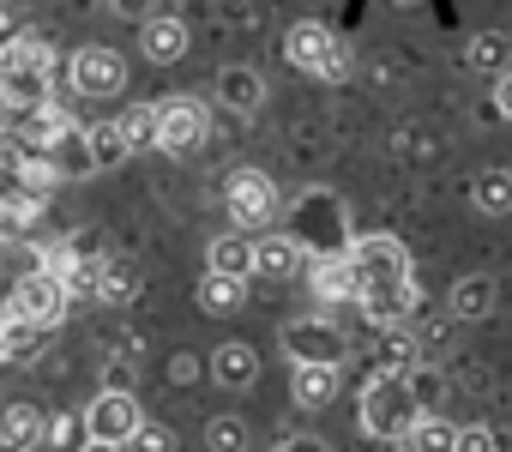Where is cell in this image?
<instances>
[{
	"mask_svg": "<svg viewBox=\"0 0 512 452\" xmlns=\"http://www.w3.org/2000/svg\"><path fill=\"white\" fill-rule=\"evenodd\" d=\"M0 103H7V115H31L55 103V55L37 31L13 37L0 55Z\"/></svg>",
	"mask_w": 512,
	"mask_h": 452,
	"instance_id": "cell-1",
	"label": "cell"
},
{
	"mask_svg": "<svg viewBox=\"0 0 512 452\" xmlns=\"http://www.w3.org/2000/svg\"><path fill=\"white\" fill-rule=\"evenodd\" d=\"M422 416H428V410H422V398H416V380H410V374L386 368V374H374V380H368V392H362V428H368L374 440H404Z\"/></svg>",
	"mask_w": 512,
	"mask_h": 452,
	"instance_id": "cell-2",
	"label": "cell"
},
{
	"mask_svg": "<svg viewBox=\"0 0 512 452\" xmlns=\"http://www.w3.org/2000/svg\"><path fill=\"white\" fill-rule=\"evenodd\" d=\"M290 236H296L314 260H332V254H350V248H356V242H344V205H338L326 187H314V193L296 199Z\"/></svg>",
	"mask_w": 512,
	"mask_h": 452,
	"instance_id": "cell-3",
	"label": "cell"
},
{
	"mask_svg": "<svg viewBox=\"0 0 512 452\" xmlns=\"http://www.w3.org/2000/svg\"><path fill=\"white\" fill-rule=\"evenodd\" d=\"M67 308H73V290H67L61 272H19V284H13V296H7V314L37 320V326H61Z\"/></svg>",
	"mask_w": 512,
	"mask_h": 452,
	"instance_id": "cell-4",
	"label": "cell"
},
{
	"mask_svg": "<svg viewBox=\"0 0 512 452\" xmlns=\"http://www.w3.org/2000/svg\"><path fill=\"white\" fill-rule=\"evenodd\" d=\"M67 79H73V91H79L85 103H109V97L127 91V55H115V49H103V43H85V49L73 55V67H67Z\"/></svg>",
	"mask_w": 512,
	"mask_h": 452,
	"instance_id": "cell-5",
	"label": "cell"
},
{
	"mask_svg": "<svg viewBox=\"0 0 512 452\" xmlns=\"http://www.w3.org/2000/svg\"><path fill=\"white\" fill-rule=\"evenodd\" d=\"M284 356H290L296 368H344L350 338H344L332 320H290V326H284Z\"/></svg>",
	"mask_w": 512,
	"mask_h": 452,
	"instance_id": "cell-6",
	"label": "cell"
},
{
	"mask_svg": "<svg viewBox=\"0 0 512 452\" xmlns=\"http://www.w3.org/2000/svg\"><path fill=\"white\" fill-rule=\"evenodd\" d=\"M157 109H163V139H157V151H169V157H193V151L211 139V109H205L193 91L163 97Z\"/></svg>",
	"mask_w": 512,
	"mask_h": 452,
	"instance_id": "cell-7",
	"label": "cell"
},
{
	"mask_svg": "<svg viewBox=\"0 0 512 452\" xmlns=\"http://www.w3.org/2000/svg\"><path fill=\"white\" fill-rule=\"evenodd\" d=\"M223 205H229V223L247 236V230H260V223H272L278 187H272V175H260V169H235L229 187H223Z\"/></svg>",
	"mask_w": 512,
	"mask_h": 452,
	"instance_id": "cell-8",
	"label": "cell"
},
{
	"mask_svg": "<svg viewBox=\"0 0 512 452\" xmlns=\"http://www.w3.org/2000/svg\"><path fill=\"white\" fill-rule=\"evenodd\" d=\"M85 428H91V440H115V446H127V440L145 428L139 398H133V392H97V398L85 404Z\"/></svg>",
	"mask_w": 512,
	"mask_h": 452,
	"instance_id": "cell-9",
	"label": "cell"
},
{
	"mask_svg": "<svg viewBox=\"0 0 512 452\" xmlns=\"http://www.w3.org/2000/svg\"><path fill=\"white\" fill-rule=\"evenodd\" d=\"M350 260H356V272H362V296H368L374 284H398V278H410V254H404L398 236H362V242L350 248Z\"/></svg>",
	"mask_w": 512,
	"mask_h": 452,
	"instance_id": "cell-10",
	"label": "cell"
},
{
	"mask_svg": "<svg viewBox=\"0 0 512 452\" xmlns=\"http://www.w3.org/2000/svg\"><path fill=\"white\" fill-rule=\"evenodd\" d=\"M332 55H338V37H332L320 19H302V25H290V31H284V61H290L296 73H314V79H326Z\"/></svg>",
	"mask_w": 512,
	"mask_h": 452,
	"instance_id": "cell-11",
	"label": "cell"
},
{
	"mask_svg": "<svg viewBox=\"0 0 512 452\" xmlns=\"http://www.w3.org/2000/svg\"><path fill=\"white\" fill-rule=\"evenodd\" d=\"M308 290L320 302H362V272L350 254H332V260H308Z\"/></svg>",
	"mask_w": 512,
	"mask_h": 452,
	"instance_id": "cell-12",
	"label": "cell"
},
{
	"mask_svg": "<svg viewBox=\"0 0 512 452\" xmlns=\"http://www.w3.org/2000/svg\"><path fill=\"white\" fill-rule=\"evenodd\" d=\"M416 278H398V284H374L368 296H362V314L374 320V326H386V332H398L410 314H416Z\"/></svg>",
	"mask_w": 512,
	"mask_h": 452,
	"instance_id": "cell-13",
	"label": "cell"
},
{
	"mask_svg": "<svg viewBox=\"0 0 512 452\" xmlns=\"http://www.w3.org/2000/svg\"><path fill=\"white\" fill-rule=\"evenodd\" d=\"M205 272H217V278H253L260 272V242H247L241 230H229V236H217L211 248H205Z\"/></svg>",
	"mask_w": 512,
	"mask_h": 452,
	"instance_id": "cell-14",
	"label": "cell"
},
{
	"mask_svg": "<svg viewBox=\"0 0 512 452\" xmlns=\"http://www.w3.org/2000/svg\"><path fill=\"white\" fill-rule=\"evenodd\" d=\"M217 103H223L229 115H260L266 79L253 73V67H223V73H217Z\"/></svg>",
	"mask_w": 512,
	"mask_h": 452,
	"instance_id": "cell-15",
	"label": "cell"
},
{
	"mask_svg": "<svg viewBox=\"0 0 512 452\" xmlns=\"http://www.w3.org/2000/svg\"><path fill=\"white\" fill-rule=\"evenodd\" d=\"M139 49H145V61L175 67V61L187 55V25H181V19H145V25H139Z\"/></svg>",
	"mask_w": 512,
	"mask_h": 452,
	"instance_id": "cell-16",
	"label": "cell"
},
{
	"mask_svg": "<svg viewBox=\"0 0 512 452\" xmlns=\"http://www.w3.org/2000/svg\"><path fill=\"white\" fill-rule=\"evenodd\" d=\"M43 344H49V326L7 314V326H0V356H7L13 368H31V362L43 356Z\"/></svg>",
	"mask_w": 512,
	"mask_h": 452,
	"instance_id": "cell-17",
	"label": "cell"
},
{
	"mask_svg": "<svg viewBox=\"0 0 512 452\" xmlns=\"http://www.w3.org/2000/svg\"><path fill=\"white\" fill-rule=\"evenodd\" d=\"M211 374H217V386H223V392H247L253 380H260V356H253L247 344H217Z\"/></svg>",
	"mask_w": 512,
	"mask_h": 452,
	"instance_id": "cell-18",
	"label": "cell"
},
{
	"mask_svg": "<svg viewBox=\"0 0 512 452\" xmlns=\"http://www.w3.org/2000/svg\"><path fill=\"white\" fill-rule=\"evenodd\" d=\"M49 163H55V175H61V181H67V175H97L85 127H67V133H61V139L49 145Z\"/></svg>",
	"mask_w": 512,
	"mask_h": 452,
	"instance_id": "cell-19",
	"label": "cell"
},
{
	"mask_svg": "<svg viewBox=\"0 0 512 452\" xmlns=\"http://www.w3.org/2000/svg\"><path fill=\"white\" fill-rule=\"evenodd\" d=\"M398 452H458V428H452L446 416H434V410H428V416L398 440Z\"/></svg>",
	"mask_w": 512,
	"mask_h": 452,
	"instance_id": "cell-20",
	"label": "cell"
},
{
	"mask_svg": "<svg viewBox=\"0 0 512 452\" xmlns=\"http://www.w3.org/2000/svg\"><path fill=\"white\" fill-rule=\"evenodd\" d=\"M85 139H91V163H97V169H115V163H127V157H133V145H127L121 121H97V127H85Z\"/></svg>",
	"mask_w": 512,
	"mask_h": 452,
	"instance_id": "cell-21",
	"label": "cell"
},
{
	"mask_svg": "<svg viewBox=\"0 0 512 452\" xmlns=\"http://www.w3.org/2000/svg\"><path fill=\"white\" fill-rule=\"evenodd\" d=\"M302 242L296 236H260V278H290L302 266Z\"/></svg>",
	"mask_w": 512,
	"mask_h": 452,
	"instance_id": "cell-22",
	"label": "cell"
},
{
	"mask_svg": "<svg viewBox=\"0 0 512 452\" xmlns=\"http://www.w3.org/2000/svg\"><path fill=\"white\" fill-rule=\"evenodd\" d=\"M452 314L458 320H488L494 314V278H458L452 284Z\"/></svg>",
	"mask_w": 512,
	"mask_h": 452,
	"instance_id": "cell-23",
	"label": "cell"
},
{
	"mask_svg": "<svg viewBox=\"0 0 512 452\" xmlns=\"http://www.w3.org/2000/svg\"><path fill=\"white\" fill-rule=\"evenodd\" d=\"M290 392H296V404H302V410H326V404H332V392H338V368H296Z\"/></svg>",
	"mask_w": 512,
	"mask_h": 452,
	"instance_id": "cell-24",
	"label": "cell"
},
{
	"mask_svg": "<svg viewBox=\"0 0 512 452\" xmlns=\"http://www.w3.org/2000/svg\"><path fill=\"white\" fill-rule=\"evenodd\" d=\"M470 193H476V211L506 217V211H512V169H482Z\"/></svg>",
	"mask_w": 512,
	"mask_h": 452,
	"instance_id": "cell-25",
	"label": "cell"
},
{
	"mask_svg": "<svg viewBox=\"0 0 512 452\" xmlns=\"http://www.w3.org/2000/svg\"><path fill=\"white\" fill-rule=\"evenodd\" d=\"M121 133H127V145H133V151L157 145V139H163V109H157V103H133V109L121 115Z\"/></svg>",
	"mask_w": 512,
	"mask_h": 452,
	"instance_id": "cell-26",
	"label": "cell"
},
{
	"mask_svg": "<svg viewBox=\"0 0 512 452\" xmlns=\"http://www.w3.org/2000/svg\"><path fill=\"white\" fill-rule=\"evenodd\" d=\"M133 296H139V266H133V260H109V266H103V290H97V302L127 308Z\"/></svg>",
	"mask_w": 512,
	"mask_h": 452,
	"instance_id": "cell-27",
	"label": "cell"
},
{
	"mask_svg": "<svg viewBox=\"0 0 512 452\" xmlns=\"http://www.w3.org/2000/svg\"><path fill=\"white\" fill-rule=\"evenodd\" d=\"M241 302H247V284H241V278L205 272V284H199V308H205V314H235Z\"/></svg>",
	"mask_w": 512,
	"mask_h": 452,
	"instance_id": "cell-28",
	"label": "cell"
},
{
	"mask_svg": "<svg viewBox=\"0 0 512 452\" xmlns=\"http://www.w3.org/2000/svg\"><path fill=\"white\" fill-rule=\"evenodd\" d=\"M43 440H49V416H37L31 404H13V410H7V446L31 452V446H43Z\"/></svg>",
	"mask_w": 512,
	"mask_h": 452,
	"instance_id": "cell-29",
	"label": "cell"
},
{
	"mask_svg": "<svg viewBox=\"0 0 512 452\" xmlns=\"http://www.w3.org/2000/svg\"><path fill=\"white\" fill-rule=\"evenodd\" d=\"M506 49H512V43H506L500 31H482V37H470V67H476V73H500V79H506V73H512V67H506Z\"/></svg>",
	"mask_w": 512,
	"mask_h": 452,
	"instance_id": "cell-30",
	"label": "cell"
},
{
	"mask_svg": "<svg viewBox=\"0 0 512 452\" xmlns=\"http://www.w3.org/2000/svg\"><path fill=\"white\" fill-rule=\"evenodd\" d=\"M205 446L211 452H247V422L241 416H211L205 422Z\"/></svg>",
	"mask_w": 512,
	"mask_h": 452,
	"instance_id": "cell-31",
	"label": "cell"
},
{
	"mask_svg": "<svg viewBox=\"0 0 512 452\" xmlns=\"http://www.w3.org/2000/svg\"><path fill=\"white\" fill-rule=\"evenodd\" d=\"M37 211H43V199H37L31 187H13V193H7V230H13V242H19L25 223H37Z\"/></svg>",
	"mask_w": 512,
	"mask_h": 452,
	"instance_id": "cell-32",
	"label": "cell"
},
{
	"mask_svg": "<svg viewBox=\"0 0 512 452\" xmlns=\"http://www.w3.org/2000/svg\"><path fill=\"white\" fill-rule=\"evenodd\" d=\"M85 440H91L85 416H49V446H61V452H79Z\"/></svg>",
	"mask_w": 512,
	"mask_h": 452,
	"instance_id": "cell-33",
	"label": "cell"
},
{
	"mask_svg": "<svg viewBox=\"0 0 512 452\" xmlns=\"http://www.w3.org/2000/svg\"><path fill=\"white\" fill-rule=\"evenodd\" d=\"M127 452H181V446H175V434H169L163 422H145V428L127 440Z\"/></svg>",
	"mask_w": 512,
	"mask_h": 452,
	"instance_id": "cell-34",
	"label": "cell"
},
{
	"mask_svg": "<svg viewBox=\"0 0 512 452\" xmlns=\"http://www.w3.org/2000/svg\"><path fill=\"white\" fill-rule=\"evenodd\" d=\"M458 452H500V440H494V428L470 422V428H458Z\"/></svg>",
	"mask_w": 512,
	"mask_h": 452,
	"instance_id": "cell-35",
	"label": "cell"
},
{
	"mask_svg": "<svg viewBox=\"0 0 512 452\" xmlns=\"http://www.w3.org/2000/svg\"><path fill=\"white\" fill-rule=\"evenodd\" d=\"M494 109H500V121H512V73L494 85Z\"/></svg>",
	"mask_w": 512,
	"mask_h": 452,
	"instance_id": "cell-36",
	"label": "cell"
},
{
	"mask_svg": "<svg viewBox=\"0 0 512 452\" xmlns=\"http://www.w3.org/2000/svg\"><path fill=\"white\" fill-rule=\"evenodd\" d=\"M278 452H326V446H320V434H290Z\"/></svg>",
	"mask_w": 512,
	"mask_h": 452,
	"instance_id": "cell-37",
	"label": "cell"
},
{
	"mask_svg": "<svg viewBox=\"0 0 512 452\" xmlns=\"http://www.w3.org/2000/svg\"><path fill=\"white\" fill-rule=\"evenodd\" d=\"M350 67H356V61H350V49L338 43V55H332V67H326V79H350Z\"/></svg>",
	"mask_w": 512,
	"mask_h": 452,
	"instance_id": "cell-38",
	"label": "cell"
},
{
	"mask_svg": "<svg viewBox=\"0 0 512 452\" xmlns=\"http://www.w3.org/2000/svg\"><path fill=\"white\" fill-rule=\"evenodd\" d=\"M115 13H127V19H139V25H145V0H115Z\"/></svg>",
	"mask_w": 512,
	"mask_h": 452,
	"instance_id": "cell-39",
	"label": "cell"
},
{
	"mask_svg": "<svg viewBox=\"0 0 512 452\" xmlns=\"http://www.w3.org/2000/svg\"><path fill=\"white\" fill-rule=\"evenodd\" d=\"M79 452H127V446H115V440H85Z\"/></svg>",
	"mask_w": 512,
	"mask_h": 452,
	"instance_id": "cell-40",
	"label": "cell"
}]
</instances>
